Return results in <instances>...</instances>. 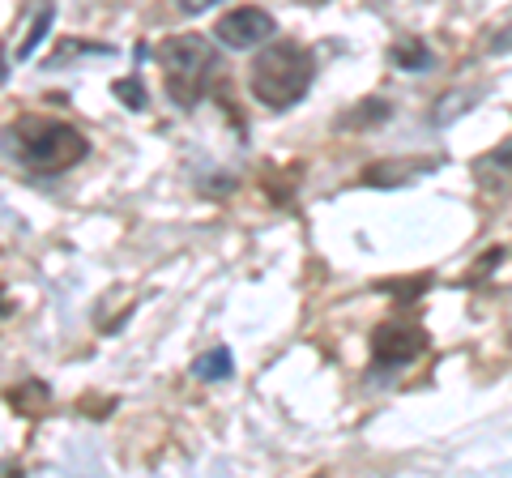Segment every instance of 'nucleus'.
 I'll return each mask as SVG.
<instances>
[{"mask_svg": "<svg viewBox=\"0 0 512 478\" xmlns=\"http://www.w3.org/2000/svg\"><path fill=\"white\" fill-rule=\"evenodd\" d=\"M9 158L30 175H60L90 154V141L64 120L52 116H18L5 129Z\"/></svg>", "mask_w": 512, "mask_h": 478, "instance_id": "obj_1", "label": "nucleus"}, {"mask_svg": "<svg viewBox=\"0 0 512 478\" xmlns=\"http://www.w3.org/2000/svg\"><path fill=\"white\" fill-rule=\"evenodd\" d=\"M316 77V56L295 39H269L248 69L252 99L269 111H286L308 94Z\"/></svg>", "mask_w": 512, "mask_h": 478, "instance_id": "obj_2", "label": "nucleus"}, {"mask_svg": "<svg viewBox=\"0 0 512 478\" xmlns=\"http://www.w3.org/2000/svg\"><path fill=\"white\" fill-rule=\"evenodd\" d=\"M214 69H218V52L210 39L171 35L158 43V73H163V90L175 107H184V111L197 107L214 82Z\"/></svg>", "mask_w": 512, "mask_h": 478, "instance_id": "obj_3", "label": "nucleus"}, {"mask_svg": "<svg viewBox=\"0 0 512 478\" xmlns=\"http://www.w3.org/2000/svg\"><path fill=\"white\" fill-rule=\"evenodd\" d=\"M278 35V22L269 18L265 9L256 5H239L231 13H222L218 26H214V39L231 52H252V47H265L269 39Z\"/></svg>", "mask_w": 512, "mask_h": 478, "instance_id": "obj_4", "label": "nucleus"}, {"mask_svg": "<svg viewBox=\"0 0 512 478\" xmlns=\"http://www.w3.org/2000/svg\"><path fill=\"white\" fill-rule=\"evenodd\" d=\"M423 346H427V338H423V329H414V325L389 321V325H380L372 333V359H376V368H402V363L423 355Z\"/></svg>", "mask_w": 512, "mask_h": 478, "instance_id": "obj_5", "label": "nucleus"}, {"mask_svg": "<svg viewBox=\"0 0 512 478\" xmlns=\"http://www.w3.org/2000/svg\"><path fill=\"white\" fill-rule=\"evenodd\" d=\"M419 175H431V163H376L372 171H363V184H410Z\"/></svg>", "mask_w": 512, "mask_h": 478, "instance_id": "obj_6", "label": "nucleus"}, {"mask_svg": "<svg viewBox=\"0 0 512 478\" xmlns=\"http://www.w3.org/2000/svg\"><path fill=\"white\" fill-rule=\"evenodd\" d=\"M231 368H235L231 350L214 346V350H205V355H201L197 363H192V376H197V380H227V376H231Z\"/></svg>", "mask_w": 512, "mask_h": 478, "instance_id": "obj_7", "label": "nucleus"}, {"mask_svg": "<svg viewBox=\"0 0 512 478\" xmlns=\"http://www.w3.org/2000/svg\"><path fill=\"white\" fill-rule=\"evenodd\" d=\"M52 22H56V9L52 5H47V9H39V18L35 22H30V30H26V39H22V47H18V56L26 60L30 52H35V47L47 39V30H52Z\"/></svg>", "mask_w": 512, "mask_h": 478, "instance_id": "obj_8", "label": "nucleus"}, {"mask_svg": "<svg viewBox=\"0 0 512 478\" xmlns=\"http://www.w3.org/2000/svg\"><path fill=\"white\" fill-rule=\"evenodd\" d=\"M393 60L402 69H431V52H427V47H414V43L410 47H397Z\"/></svg>", "mask_w": 512, "mask_h": 478, "instance_id": "obj_9", "label": "nucleus"}, {"mask_svg": "<svg viewBox=\"0 0 512 478\" xmlns=\"http://www.w3.org/2000/svg\"><path fill=\"white\" fill-rule=\"evenodd\" d=\"M116 94H120V99H124L128 107H133V111L146 107V90H141L137 77H124V82H116Z\"/></svg>", "mask_w": 512, "mask_h": 478, "instance_id": "obj_10", "label": "nucleus"}, {"mask_svg": "<svg viewBox=\"0 0 512 478\" xmlns=\"http://www.w3.org/2000/svg\"><path fill=\"white\" fill-rule=\"evenodd\" d=\"M218 0H175V9L180 13H188V18H197V13H205V9H214Z\"/></svg>", "mask_w": 512, "mask_h": 478, "instance_id": "obj_11", "label": "nucleus"}]
</instances>
